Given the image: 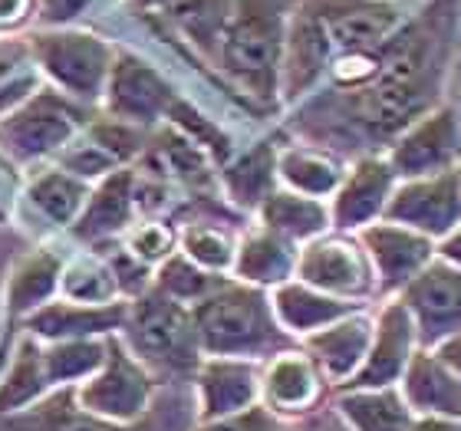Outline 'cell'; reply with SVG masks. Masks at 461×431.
<instances>
[{
	"instance_id": "obj_1",
	"label": "cell",
	"mask_w": 461,
	"mask_h": 431,
	"mask_svg": "<svg viewBox=\"0 0 461 431\" xmlns=\"http://www.w3.org/2000/svg\"><path fill=\"white\" fill-rule=\"evenodd\" d=\"M297 0H234L214 59L250 99L280 103V59Z\"/></svg>"
},
{
	"instance_id": "obj_2",
	"label": "cell",
	"mask_w": 461,
	"mask_h": 431,
	"mask_svg": "<svg viewBox=\"0 0 461 431\" xmlns=\"http://www.w3.org/2000/svg\"><path fill=\"white\" fill-rule=\"evenodd\" d=\"M192 319L202 355H234L264 363L290 349V336L280 329L270 307V290L250 287L234 277L212 297L194 303Z\"/></svg>"
},
{
	"instance_id": "obj_3",
	"label": "cell",
	"mask_w": 461,
	"mask_h": 431,
	"mask_svg": "<svg viewBox=\"0 0 461 431\" xmlns=\"http://www.w3.org/2000/svg\"><path fill=\"white\" fill-rule=\"evenodd\" d=\"M129 353L152 373H194L202 365V343L194 333L192 307L165 297L162 290L149 287L135 297L125 313V326L119 333Z\"/></svg>"
},
{
	"instance_id": "obj_4",
	"label": "cell",
	"mask_w": 461,
	"mask_h": 431,
	"mask_svg": "<svg viewBox=\"0 0 461 431\" xmlns=\"http://www.w3.org/2000/svg\"><path fill=\"white\" fill-rule=\"evenodd\" d=\"M33 57L63 96L73 103H96L106 93V79L113 69V47L86 30H47L33 37Z\"/></svg>"
},
{
	"instance_id": "obj_5",
	"label": "cell",
	"mask_w": 461,
	"mask_h": 431,
	"mask_svg": "<svg viewBox=\"0 0 461 431\" xmlns=\"http://www.w3.org/2000/svg\"><path fill=\"white\" fill-rule=\"evenodd\" d=\"M155 395V375L145 369L119 333L106 336V363L96 375L77 385V402L86 412L115 425L142 422Z\"/></svg>"
},
{
	"instance_id": "obj_6",
	"label": "cell",
	"mask_w": 461,
	"mask_h": 431,
	"mask_svg": "<svg viewBox=\"0 0 461 431\" xmlns=\"http://www.w3.org/2000/svg\"><path fill=\"white\" fill-rule=\"evenodd\" d=\"M83 112L63 93H33L0 119V152L14 162H40L59 155L83 129Z\"/></svg>"
},
{
	"instance_id": "obj_7",
	"label": "cell",
	"mask_w": 461,
	"mask_h": 431,
	"mask_svg": "<svg viewBox=\"0 0 461 431\" xmlns=\"http://www.w3.org/2000/svg\"><path fill=\"white\" fill-rule=\"evenodd\" d=\"M294 277L313 290H323L330 297L363 303V307L366 300L375 297L373 264L366 257L359 238L343 234V230H327L323 238L303 244L297 254Z\"/></svg>"
},
{
	"instance_id": "obj_8",
	"label": "cell",
	"mask_w": 461,
	"mask_h": 431,
	"mask_svg": "<svg viewBox=\"0 0 461 431\" xmlns=\"http://www.w3.org/2000/svg\"><path fill=\"white\" fill-rule=\"evenodd\" d=\"M385 162L393 165L399 182L409 178H425V175L448 172L461 162V125L458 112L452 106L429 109L419 115L412 125H405L402 132L389 142Z\"/></svg>"
},
{
	"instance_id": "obj_9",
	"label": "cell",
	"mask_w": 461,
	"mask_h": 431,
	"mask_svg": "<svg viewBox=\"0 0 461 431\" xmlns=\"http://www.w3.org/2000/svg\"><path fill=\"white\" fill-rule=\"evenodd\" d=\"M383 218L438 244L461 224V168L399 182Z\"/></svg>"
},
{
	"instance_id": "obj_10",
	"label": "cell",
	"mask_w": 461,
	"mask_h": 431,
	"mask_svg": "<svg viewBox=\"0 0 461 431\" xmlns=\"http://www.w3.org/2000/svg\"><path fill=\"white\" fill-rule=\"evenodd\" d=\"M395 300L409 310L422 349H438L461 336V270L442 257H435Z\"/></svg>"
},
{
	"instance_id": "obj_11",
	"label": "cell",
	"mask_w": 461,
	"mask_h": 431,
	"mask_svg": "<svg viewBox=\"0 0 461 431\" xmlns=\"http://www.w3.org/2000/svg\"><path fill=\"white\" fill-rule=\"evenodd\" d=\"M327 395L330 379L300 346H290L260 363V405L277 422L307 418L327 402Z\"/></svg>"
},
{
	"instance_id": "obj_12",
	"label": "cell",
	"mask_w": 461,
	"mask_h": 431,
	"mask_svg": "<svg viewBox=\"0 0 461 431\" xmlns=\"http://www.w3.org/2000/svg\"><path fill=\"white\" fill-rule=\"evenodd\" d=\"M356 238H359L366 257L373 264L379 297H399L435 260V240L385 218L363 228Z\"/></svg>"
},
{
	"instance_id": "obj_13",
	"label": "cell",
	"mask_w": 461,
	"mask_h": 431,
	"mask_svg": "<svg viewBox=\"0 0 461 431\" xmlns=\"http://www.w3.org/2000/svg\"><path fill=\"white\" fill-rule=\"evenodd\" d=\"M337 59V49L330 43L323 17L313 0L290 13L287 40H284V59H280V103H297L317 86L330 63Z\"/></svg>"
},
{
	"instance_id": "obj_14",
	"label": "cell",
	"mask_w": 461,
	"mask_h": 431,
	"mask_svg": "<svg viewBox=\"0 0 461 431\" xmlns=\"http://www.w3.org/2000/svg\"><path fill=\"white\" fill-rule=\"evenodd\" d=\"M395 184H399V178H395L393 165L385 162V155H359L353 168H346L343 182L327 202L333 230L359 234L363 228L383 220Z\"/></svg>"
},
{
	"instance_id": "obj_15",
	"label": "cell",
	"mask_w": 461,
	"mask_h": 431,
	"mask_svg": "<svg viewBox=\"0 0 461 431\" xmlns=\"http://www.w3.org/2000/svg\"><path fill=\"white\" fill-rule=\"evenodd\" d=\"M373 317L375 326L369 353H366L359 373L346 385H339V389H385V385H399L402 373L412 363V355L422 349L409 310L395 297L385 300L379 313H373Z\"/></svg>"
},
{
	"instance_id": "obj_16",
	"label": "cell",
	"mask_w": 461,
	"mask_h": 431,
	"mask_svg": "<svg viewBox=\"0 0 461 431\" xmlns=\"http://www.w3.org/2000/svg\"><path fill=\"white\" fill-rule=\"evenodd\" d=\"M103 96L109 115L129 125H152L155 119L172 112L178 99L162 73L132 53H115Z\"/></svg>"
},
{
	"instance_id": "obj_17",
	"label": "cell",
	"mask_w": 461,
	"mask_h": 431,
	"mask_svg": "<svg viewBox=\"0 0 461 431\" xmlns=\"http://www.w3.org/2000/svg\"><path fill=\"white\" fill-rule=\"evenodd\" d=\"M330 33V43L339 53H369L379 49L405 17L393 0H313Z\"/></svg>"
},
{
	"instance_id": "obj_18",
	"label": "cell",
	"mask_w": 461,
	"mask_h": 431,
	"mask_svg": "<svg viewBox=\"0 0 461 431\" xmlns=\"http://www.w3.org/2000/svg\"><path fill=\"white\" fill-rule=\"evenodd\" d=\"M198 422H214L260 405V363L234 355H204L194 369Z\"/></svg>"
},
{
	"instance_id": "obj_19",
	"label": "cell",
	"mask_w": 461,
	"mask_h": 431,
	"mask_svg": "<svg viewBox=\"0 0 461 431\" xmlns=\"http://www.w3.org/2000/svg\"><path fill=\"white\" fill-rule=\"evenodd\" d=\"M373 326L375 317L369 310H353L349 317L303 336L300 349L320 365V373L327 375L330 385L339 389L359 373V365H363L366 353H369V343H373Z\"/></svg>"
},
{
	"instance_id": "obj_20",
	"label": "cell",
	"mask_w": 461,
	"mask_h": 431,
	"mask_svg": "<svg viewBox=\"0 0 461 431\" xmlns=\"http://www.w3.org/2000/svg\"><path fill=\"white\" fill-rule=\"evenodd\" d=\"M129 303H73V300H50L30 317H23L30 336L40 343H57V339H103V336L122 333Z\"/></svg>"
},
{
	"instance_id": "obj_21",
	"label": "cell",
	"mask_w": 461,
	"mask_h": 431,
	"mask_svg": "<svg viewBox=\"0 0 461 431\" xmlns=\"http://www.w3.org/2000/svg\"><path fill=\"white\" fill-rule=\"evenodd\" d=\"M399 392L412 415H458L461 375L435 349H419L399 379Z\"/></svg>"
},
{
	"instance_id": "obj_22",
	"label": "cell",
	"mask_w": 461,
	"mask_h": 431,
	"mask_svg": "<svg viewBox=\"0 0 461 431\" xmlns=\"http://www.w3.org/2000/svg\"><path fill=\"white\" fill-rule=\"evenodd\" d=\"M270 307H274V317H277L280 329H284L290 339H303V336L317 333L323 326L349 317L353 310H363V303H349V300L330 297L323 290H313L294 277V280H287V283H280V287L270 290Z\"/></svg>"
},
{
	"instance_id": "obj_23",
	"label": "cell",
	"mask_w": 461,
	"mask_h": 431,
	"mask_svg": "<svg viewBox=\"0 0 461 431\" xmlns=\"http://www.w3.org/2000/svg\"><path fill=\"white\" fill-rule=\"evenodd\" d=\"M297 254L300 247L294 240L280 238L267 228H254L238 240V254H234V280L250 283L260 290H274L280 283L294 280L297 274Z\"/></svg>"
},
{
	"instance_id": "obj_24",
	"label": "cell",
	"mask_w": 461,
	"mask_h": 431,
	"mask_svg": "<svg viewBox=\"0 0 461 431\" xmlns=\"http://www.w3.org/2000/svg\"><path fill=\"white\" fill-rule=\"evenodd\" d=\"M135 204H139L135 202V175L129 168H115L113 175L103 178L96 192H89L83 211L73 220V230L83 240L113 238L132 224Z\"/></svg>"
},
{
	"instance_id": "obj_25",
	"label": "cell",
	"mask_w": 461,
	"mask_h": 431,
	"mask_svg": "<svg viewBox=\"0 0 461 431\" xmlns=\"http://www.w3.org/2000/svg\"><path fill=\"white\" fill-rule=\"evenodd\" d=\"M10 431H145V425H115L86 412L77 402V385H63L37 405H30L27 412L10 415Z\"/></svg>"
},
{
	"instance_id": "obj_26",
	"label": "cell",
	"mask_w": 461,
	"mask_h": 431,
	"mask_svg": "<svg viewBox=\"0 0 461 431\" xmlns=\"http://www.w3.org/2000/svg\"><path fill=\"white\" fill-rule=\"evenodd\" d=\"M346 175V165L339 155H333L323 145H290L277 155V178L284 188L307 198L330 202Z\"/></svg>"
},
{
	"instance_id": "obj_27",
	"label": "cell",
	"mask_w": 461,
	"mask_h": 431,
	"mask_svg": "<svg viewBox=\"0 0 461 431\" xmlns=\"http://www.w3.org/2000/svg\"><path fill=\"white\" fill-rule=\"evenodd\" d=\"M339 418L349 431H409L412 428V409L405 405L399 385L385 389H337Z\"/></svg>"
},
{
	"instance_id": "obj_28",
	"label": "cell",
	"mask_w": 461,
	"mask_h": 431,
	"mask_svg": "<svg viewBox=\"0 0 461 431\" xmlns=\"http://www.w3.org/2000/svg\"><path fill=\"white\" fill-rule=\"evenodd\" d=\"M260 228L274 230L280 238L294 240L297 247L310 244V240L323 238L327 230H333L330 224V204L320 198H307L290 188H277L267 194V202L258 208Z\"/></svg>"
},
{
	"instance_id": "obj_29",
	"label": "cell",
	"mask_w": 461,
	"mask_h": 431,
	"mask_svg": "<svg viewBox=\"0 0 461 431\" xmlns=\"http://www.w3.org/2000/svg\"><path fill=\"white\" fill-rule=\"evenodd\" d=\"M59 277H63V260H59L57 250L27 254L7 280V297H4L7 313L14 319H23L43 303H50L53 293L59 290Z\"/></svg>"
},
{
	"instance_id": "obj_30",
	"label": "cell",
	"mask_w": 461,
	"mask_h": 431,
	"mask_svg": "<svg viewBox=\"0 0 461 431\" xmlns=\"http://www.w3.org/2000/svg\"><path fill=\"white\" fill-rule=\"evenodd\" d=\"M50 392H57V389H53L47 365H43V343L27 333L20 339L7 375L0 379V415L27 412L30 405H37Z\"/></svg>"
},
{
	"instance_id": "obj_31",
	"label": "cell",
	"mask_w": 461,
	"mask_h": 431,
	"mask_svg": "<svg viewBox=\"0 0 461 431\" xmlns=\"http://www.w3.org/2000/svg\"><path fill=\"white\" fill-rule=\"evenodd\" d=\"M277 155L280 148L274 142H260L224 168V188L238 208L258 211L267 202V194L277 192Z\"/></svg>"
},
{
	"instance_id": "obj_32",
	"label": "cell",
	"mask_w": 461,
	"mask_h": 431,
	"mask_svg": "<svg viewBox=\"0 0 461 431\" xmlns=\"http://www.w3.org/2000/svg\"><path fill=\"white\" fill-rule=\"evenodd\" d=\"M27 198L53 224H73L89 198V184L57 165V168H43L30 178Z\"/></svg>"
},
{
	"instance_id": "obj_33",
	"label": "cell",
	"mask_w": 461,
	"mask_h": 431,
	"mask_svg": "<svg viewBox=\"0 0 461 431\" xmlns=\"http://www.w3.org/2000/svg\"><path fill=\"white\" fill-rule=\"evenodd\" d=\"M230 7H234V0H162L158 10H165V17L172 20L194 47L214 57L218 40L228 27Z\"/></svg>"
},
{
	"instance_id": "obj_34",
	"label": "cell",
	"mask_w": 461,
	"mask_h": 431,
	"mask_svg": "<svg viewBox=\"0 0 461 431\" xmlns=\"http://www.w3.org/2000/svg\"><path fill=\"white\" fill-rule=\"evenodd\" d=\"M106 363V336L103 339H57L43 346V365L53 389L86 382Z\"/></svg>"
},
{
	"instance_id": "obj_35",
	"label": "cell",
	"mask_w": 461,
	"mask_h": 431,
	"mask_svg": "<svg viewBox=\"0 0 461 431\" xmlns=\"http://www.w3.org/2000/svg\"><path fill=\"white\" fill-rule=\"evenodd\" d=\"M228 280L230 277L198 267L194 260L185 257L182 250H175V254H168V257L158 264V270H155V277H152V287L162 290L165 297L185 303V307H194V303H202L204 297H212L218 287H224Z\"/></svg>"
},
{
	"instance_id": "obj_36",
	"label": "cell",
	"mask_w": 461,
	"mask_h": 431,
	"mask_svg": "<svg viewBox=\"0 0 461 431\" xmlns=\"http://www.w3.org/2000/svg\"><path fill=\"white\" fill-rule=\"evenodd\" d=\"M182 254L194 260L198 267L212 270V274H224L228 277L234 267V254H238V240L228 228L214 224V220H194L178 234Z\"/></svg>"
},
{
	"instance_id": "obj_37",
	"label": "cell",
	"mask_w": 461,
	"mask_h": 431,
	"mask_svg": "<svg viewBox=\"0 0 461 431\" xmlns=\"http://www.w3.org/2000/svg\"><path fill=\"white\" fill-rule=\"evenodd\" d=\"M59 290L73 303H113V300H119V287H115L109 264L93 257H83L77 264L63 267Z\"/></svg>"
},
{
	"instance_id": "obj_38",
	"label": "cell",
	"mask_w": 461,
	"mask_h": 431,
	"mask_svg": "<svg viewBox=\"0 0 461 431\" xmlns=\"http://www.w3.org/2000/svg\"><path fill=\"white\" fill-rule=\"evenodd\" d=\"M175 244H178V234H175L165 220H145V224L129 230V244H125V250L135 254L142 264L155 267V264H162L168 254H175Z\"/></svg>"
},
{
	"instance_id": "obj_39",
	"label": "cell",
	"mask_w": 461,
	"mask_h": 431,
	"mask_svg": "<svg viewBox=\"0 0 461 431\" xmlns=\"http://www.w3.org/2000/svg\"><path fill=\"white\" fill-rule=\"evenodd\" d=\"M89 142H96L99 148L113 155L119 165L129 162L132 155L142 152V132H139V125L119 122V119L89 125Z\"/></svg>"
},
{
	"instance_id": "obj_40",
	"label": "cell",
	"mask_w": 461,
	"mask_h": 431,
	"mask_svg": "<svg viewBox=\"0 0 461 431\" xmlns=\"http://www.w3.org/2000/svg\"><path fill=\"white\" fill-rule=\"evenodd\" d=\"M109 270H113L115 287H119V293H122V297L135 300V297H142L145 290L152 287V267H149V264H142V260L135 257V254H129L125 247L109 257Z\"/></svg>"
},
{
	"instance_id": "obj_41",
	"label": "cell",
	"mask_w": 461,
	"mask_h": 431,
	"mask_svg": "<svg viewBox=\"0 0 461 431\" xmlns=\"http://www.w3.org/2000/svg\"><path fill=\"white\" fill-rule=\"evenodd\" d=\"M284 422H277L264 405H254L248 412L228 415V418H214V422H198L194 431H277Z\"/></svg>"
},
{
	"instance_id": "obj_42",
	"label": "cell",
	"mask_w": 461,
	"mask_h": 431,
	"mask_svg": "<svg viewBox=\"0 0 461 431\" xmlns=\"http://www.w3.org/2000/svg\"><path fill=\"white\" fill-rule=\"evenodd\" d=\"M96 0H37L40 7V20L47 23V27H67L79 13H86Z\"/></svg>"
},
{
	"instance_id": "obj_43",
	"label": "cell",
	"mask_w": 461,
	"mask_h": 431,
	"mask_svg": "<svg viewBox=\"0 0 461 431\" xmlns=\"http://www.w3.org/2000/svg\"><path fill=\"white\" fill-rule=\"evenodd\" d=\"M33 0H0V30H17L27 23Z\"/></svg>"
},
{
	"instance_id": "obj_44",
	"label": "cell",
	"mask_w": 461,
	"mask_h": 431,
	"mask_svg": "<svg viewBox=\"0 0 461 431\" xmlns=\"http://www.w3.org/2000/svg\"><path fill=\"white\" fill-rule=\"evenodd\" d=\"M409 431H461L458 415H415Z\"/></svg>"
},
{
	"instance_id": "obj_45",
	"label": "cell",
	"mask_w": 461,
	"mask_h": 431,
	"mask_svg": "<svg viewBox=\"0 0 461 431\" xmlns=\"http://www.w3.org/2000/svg\"><path fill=\"white\" fill-rule=\"evenodd\" d=\"M435 257H442L445 264H452V267L461 270V224L448 234V238H442L438 244H435Z\"/></svg>"
},
{
	"instance_id": "obj_46",
	"label": "cell",
	"mask_w": 461,
	"mask_h": 431,
	"mask_svg": "<svg viewBox=\"0 0 461 431\" xmlns=\"http://www.w3.org/2000/svg\"><path fill=\"white\" fill-rule=\"evenodd\" d=\"M435 353L442 355L445 363L452 365L455 373L461 375V336H455V339H448V343H442V346H438V349H435Z\"/></svg>"
},
{
	"instance_id": "obj_47",
	"label": "cell",
	"mask_w": 461,
	"mask_h": 431,
	"mask_svg": "<svg viewBox=\"0 0 461 431\" xmlns=\"http://www.w3.org/2000/svg\"><path fill=\"white\" fill-rule=\"evenodd\" d=\"M14 63H17V47H0V76H7Z\"/></svg>"
},
{
	"instance_id": "obj_48",
	"label": "cell",
	"mask_w": 461,
	"mask_h": 431,
	"mask_svg": "<svg viewBox=\"0 0 461 431\" xmlns=\"http://www.w3.org/2000/svg\"><path fill=\"white\" fill-rule=\"evenodd\" d=\"M135 4H142V7H162V0H135Z\"/></svg>"
},
{
	"instance_id": "obj_49",
	"label": "cell",
	"mask_w": 461,
	"mask_h": 431,
	"mask_svg": "<svg viewBox=\"0 0 461 431\" xmlns=\"http://www.w3.org/2000/svg\"><path fill=\"white\" fill-rule=\"evenodd\" d=\"M277 431H294V428H284V425H280V428Z\"/></svg>"
},
{
	"instance_id": "obj_50",
	"label": "cell",
	"mask_w": 461,
	"mask_h": 431,
	"mask_svg": "<svg viewBox=\"0 0 461 431\" xmlns=\"http://www.w3.org/2000/svg\"><path fill=\"white\" fill-rule=\"evenodd\" d=\"M458 168H461V162H458Z\"/></svg>"
}]
</instances>
